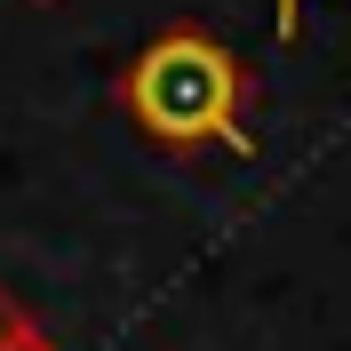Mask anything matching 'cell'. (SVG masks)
Here are the masks:
<instances>
[{
	"instance_id": "cell-1",
	"label": "cell",
	"mask_w": 351,
	"mask_h": 351,
	"mask_svg": "<svg viewBox=\"0 0 351 351\" xmlns=\"http://www.w3.org/2000/svg\"><path fill=\"white\" fill-rule=\"evenodd\" d=\"M120 104L152 144L192 152V144H247V72L240 56L192 24H176L160 40L136 48L120 72Z\"/></svg>"
},
{
	"instance_id": "cell-2",
	"label": "cell",
	"mask_w": 351,
	"mask_h": 351,
	"mask_svg": "<svg viewBox=\"0 0 351 351\" xmlns=\"http://www.w3.org/2000/svg\"><path fill=\"white\" fill-rule=\"evenodd\" d=\"M295 16H304V0H280V40L295 32Z\"/></svg>"
}]
</instances>
